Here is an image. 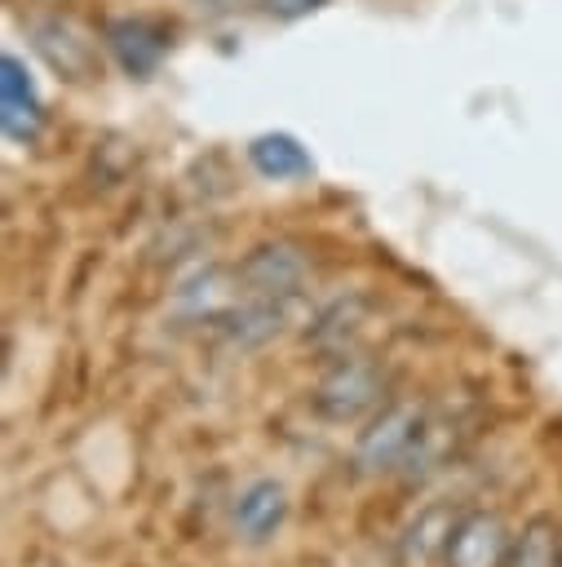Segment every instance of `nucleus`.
<instances>
[{"instance_id":"obj_1","label":"nucleus","mask_w":562,"mask_h":567,"mask_svg":"<svg viewBox=\"0 0 562 567\" xmlns=\"http://www.w3.org/2000/svg\"><path fill=\"white\" fill-rule=\"evenodd\" d=\"M381 390H385V372L372 363V359H341L332 363V372L314 385V412L332 425H345V421H358L363 412H372L381 403Z\"/></svg>"},{"instance_id":"obj_2","label":"nucleus","mask_w":562,"mask_h":567,"mask_svg":"<svg viewBox=\"0 0 562 567\" xmlns=\"http://www.w3.org/2000/svg\"><path fill=\"white\" fill-rule=\"evenodd\" d=\"M235 279L248 297H274V301H292L305 284V257L296 252V244L274 239V244H257L239 266Z\"/></svg>"},{"instance_id":"obj_3","label":"nucleus","mask_w":562,"mask_h":567,"mask_svg":"<svg viewBox=\"0 0 562 567\" xmlns=\"http://www.w3.org/2000/svg\"><path fill=\"white\" fill-rule=\"evenodd\" d=\"M420 430H425V416H420L416 408H407V403L385 408V412H381V416L358 434L354 465H358L363 474H381V470L403 465V461L412 456V447H416Z\"/></svg>"},{"instance_id":"obj_4","label":"nucleus","mask_w":562,"mask_h":567,"mask_svg":"<svg viewBox=\"0 0 562 567\" xmlns=\"http://www.w3.org/2000/svg\"><path fill=\"white\" fill-rule=\"evenodd\" d=\"M44 124V106L35 97V80L18 53L0 58V128L9 142H35Z\"/></svg>"},{"instance_id":"obj_5","label":"nucleus","mask_w":562,"mask_h":567,"mask_svg":"<svg viewBox=\"0 0 562 567\" xmlns=\"http://www.w3.org/2000/svg\"><path fill=\"white\" fill-rule=\"evenodd\" d=\"M102 40H106L111 58L119 62V71H128L137 80H146L168 53V31L150 18H111Z\"/></svg>"},{"instance_id":"obj_6","label":"nucleus","mask_w":562,"mask_h":567,"mask_svg":"<svg viewBox=\"0 0 562 567\" xmlns=\"http://www.w3.org/2000/svg\"><path fill=\"white\" fill-rule=\"evenodd\" d=\"M504 554H509L504 523L496 514H465V518H456V527L447 536L443 563L447 567H500Z\"/></svg>"},{"instance_id":"obj_7","label":"nucleus","mask_w":562,"mask_h":567,"mask_svg":"<svg viewBox=\"0 0 562 567\" xmlns=\"http://www.w3.org/2000/svg\"><path fill=\"white\" fill-rule=\"evenodd\" d=\"M31 35H35V49H40V58L53 66V71H62L66 80H89L93 71H97V49H93V40L75 27V22H66V18H40L35 27H31Z\"/></svg>"},{"instance_id":"obj_8","label":"nucleus","mask_w":562,"mask_h":567,"mask_svg":"<svg viewBox=\"0 0 562 567\" xmlns=\"http://www.w3.org/2000/svg\"><path fill=\"white\" fill-rule=\"evenodd\" d=\"M248 164L266 177V182H296L314 173L310 151L292 137V133H257L248 142Z\"/></svg>"},{"instance_id":"obj_9","label":"nucleus","mask_w":562,"mask_h":567,"mask_svg":"<svg viewBox=\"0 0 562 567\" xmlns=\"http://www.w3.org/2000/svg\"><path fill=\"white\" fill-rule=\"evenodd\" d=\"M451 527H456V518H451V509H447V505H434V509H425V514H420V518H416V523L403 532V545H398V563H403V567H425V563L443 558Z\"/></svg>"},{"instance_id":"obj_10","label":"nucleus","mask_w":562,"mask_h":567,"mask_svg":"<svg viewBox=\"0 0 562 567\" xmlns=\"http://www.w3.org/2000/svg\"><path fill=\"white\" fill-rule=\"evenodd\" d=\"M500 567H562V532L553 518H531L513 540Z\"/></svg>"},{"instance_id":"obj_11","label":"nucleus","mask_w":562,"mask_h":567,"mask_svg":"<svg viewBox=\"0 0 562 567\" xmlns=\"http://www.w3.org/2000/svg\"><path fill=\"white\" fill-rule=\"evenodd\" d=\"M283 514H288V496H283L279 483H252V487L239 496V505H235V523H239V532L252 536V540L270 536V532L283 523Z\"/></svg>"},{"instance_id":"obj_12","label":"nucleus","mask_w":562,"mask_h":567,"mask_svg":"<svg viewBox=\"0 0 562 567\" xmlns=\"http://www.w3.org/2000/svg\"><path fill=\"white\" fill-rule=\"evenodd\" d=\"M358 319H363V301H358V297L336 301L327 315H319V323H314V346H341V337L358 332Z\"/></svg>"},{"instance_id":"obj_13","label":"nucleus","mask_w":562,"mask_h":567,"mask_svg":"<svg viewBox=\"0 0 562 567\" xmlns=\"http://www.w3.org/2000/svg\"><path fill=\"white\" fill-rule=\"evenodd\" d=\"M257 4H261V13H270L279 22H296L305 13H319L327 0H257Z\"/></svg>"}]
</instances>
